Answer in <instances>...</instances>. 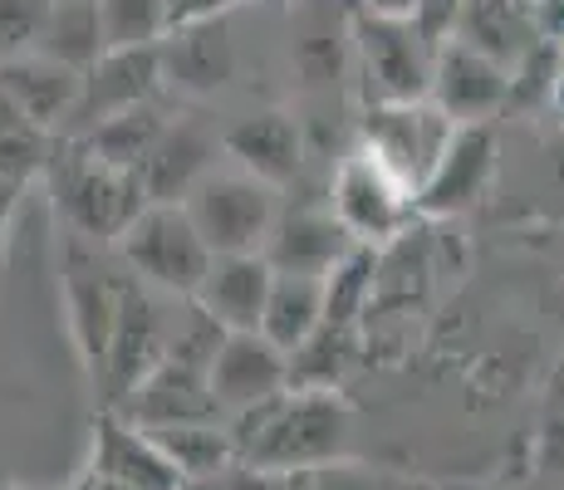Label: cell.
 <instances>
[{"instance_id": "obj_10", "label": "cell", "mask_w": 564, "mask_h": 490, "mask_svg": "<svg viewBox=\"0 0 564 490\" xmlns=\"http://www.w3.org/2000/svg\"><path fill=\"white\" fill-rule=\"evenodd\" d=\"M491 172H496L491 123H462V128H452L437 167L427 172V182L417 187L412 206H417V216H457L466 206L481 202V192L491 187Z\"/></svg>"}, {"instance_id": "obj_4", "label": "cell", "mask_w": 564, "mask_h": 490, "mask_svg": "<svg viewBox=\"0 0 564 490\" xmlns=\"http://www.w3.org/2000/svg\"><path fill=\"white\" fill-rule=\"evenodd\" d=\"M177 206L197 226L212 255H256L280 216L275 187L246 177V172H206Z\"/></svg>"}, {"instance_id": "obj_18", "label": "cell", "mask_w": 564, "mask_h": 490, "mask_svg": "<svg viewBox=\"0 0 564 490\" xmlns=\"http://www.w3.org/2000/svg\"><path fill=\"white\" fill-rule=\"evenodd\" d=\"M158 69H162V79L187 94H216L236 69V50H231V35H226V20L172 30L158 45Z\"/></svg>"}, {"instance_id": "obj_36", "label": "cell", "mask_w": 564, "mask_h": 490, "mask_svg": "<svg viewBox=\"0 0 564 490\" xmlns=\"http://www.w3.org/2000/svg\"><path fill=\"white\" fill-rule=\"evenodd\" d=\"M560 59H564V45H560Z\"/></svg>"}, {"instance_id": "obj_15", "label": "cell", "mask_w": 564, "mask_h": 490, "mask_svg": "<svg viewBox=\"0 0 564 490\" xmlns=\"http://www.w3.org/2000/svg\"><path fill=\"white\" fill-rule=\"evenodd\" d=\"M94 481L104 490H187L148 432L104 412L94 427Z\"/></svg>"}, {"instance_id": "obj_19", "label": "cell", "mask_w": 564, "mask_h": 490, "mask_svg": "<svg viewBox=\"0 0 564 490\" xmlns=\"http://www.w3.org/2000/svg\"><path fill=\"white\" fill-rule=\"evenodd\" d=\"M226 152L241 162L246 177L265 182V187H280L300 172L305 162V138H300V123L290 113H251L226 133Z\"/></svg>"}, {"instance_id": "obj_27", "label": "cell", "mask_w": 564, "mask_h": 490, "mask_svg": "<svg viewBox=\"0 0 564 490\" xmlns=\"http://www.w3.org/2000/svg\"><path fill=\"white\" fill-rule=\"evenodd\" d=\"M108 50H158L172 35L167 0H94Z\"/></svg>"}, {"instance_id": "obj_28", "label": "cell", "mask_w": 564, "mask_h": 490, "mask_svg": "<svg viewBox=\"0 0 564 490\" xmlns=\"http://www.w3.org/2000/svg\"><path fill=\"white\" fill-rule=\"evenodd\" d=\"M50 0H0V64L35 50Z\"/></svg>"}, {"instance_id": "obj_21", "label": "cell", "mask_w": 564, "mask_h": 490, "mask_svg": "<svg viewBox=\"0 0 564 490\" xmlns=\"http://www.w3.org/2000/svg\"><path fill=\"white\" fill-rule=\"evenodd\" d=\"M40 59L59 64L69 74H84L104 59V30H99V10L94 0H50L45 10V25L35 35V50Z\"/></svg>"}, {"instance_id": "obj_5", "label": "cell", "mask_w": 564, "mask_h": 490, "mask_svg": "<svg viewBox=\"0 0 564 490\" xmlns=\"http://www.w3.org/2000/svg\"><path fill=\"white\" fill-rule=\"evenodd\" d=\"M324 206H329V216L344 226V236H349L354 246H368V250L398 241V236L412 226V216H417L412 192L388 167H378L364 148L339 162L329 202Z\"/></svg>"}, {"instance_id": "obj_25", "label": "cell", "mask_w": 564, "mask_h": 490, "mask_svg": "<svg viewBox=\"0 0 564 490\" xmlns=\"http://www.w3.org/2000/svg\"><path fill=\"white\" fill-rule=\"evenodd\" d=\"M378 250L368 246H354L329 275L319 280L324 290V324H344V329H359V319L373 304V290H378Z\"/></svg>"}, {"instance_id": "obj_20", "label": "cell", "mask_w": 564, "mask_h": 490, "mask_svg": "<svg viewBox=\"0 0 564 490\" xmlns=\"http://www.w3.org/2000/svg\"><path fill=\"white\" fill-rule=\"evenodd\" d=\"M452 40L511 69L520 54L535 45V25H530V10L520 0H466Z\"/></svg>"}, {"instance_id": "obj_13", "label": "cell", "mask_w": 564, "mask_h": 490, "mask_svg": "<svg viewBox=\"0 0 564 490\" xmlns=\"http://www.w3.org/2000/svg\"><path fill=\"white\" fill-rule=\"evenodd\" d=\"M275 270L265 265V255H212L197 294V314L206 324H216L221 334H256L260 329V309H265V294Z\"/></svg>"}, {"instance_id": "obj_34", "label": "cell", "mask_w": 564, "mask_h": 490, "mask_svg": "<svg viewBox=\"0 0 564 490\" xmlns=\"http://www.w3.org/2000/svg\"><path fill=\"white\" fill-rule=\"evenodd\" d=\"M550 108L560 113V123H564V64H560V74H555V84H550V98H545Z\"/></svg>"}, {"instance_id": "obj_22", "label": "cell", "mask_w": 564, "mask_h": 490, "mask_svg": "<svg viewBox=\"0 0 564 490\" xmlns=\"http://www.w3.org/2000/svg\"><path fill=\"white\" fill-rule=\"evenodd\" d=\"M324 324V290L319 280L310 275H275L265 294V309H260V339H265L275 353H295L300 344L310 339Z\"/></svg>"}, {"instance_id": "obj_3", "label": "cell", "mask_w": 564, "mask_h": 490, "mask_svg": "<svg viewBox=\"0 0 564 490\" xmlns=\"http://www.w3.org/2000/svg\"><path fill=\"white\" fill-rule=\"evenodd\" d=\"M118 265L148 290L177 294L192 300L212 265V250L202 246L197 226L187 221L182 206H143V211L128 221V231L113 241Z\"/></svg>"}, {"instance_id": "obj_17", "label": "cell", "mask_w": 564, "mask_h": 490, "mask_svg": "<svg viewBox=\"0 0 564 490\" xmlns=\"http://www.w3.org/2000/svg\"><path fill=\"white\" fill-rule=\"evenodd\" d=\"M0 94L35 133L59 138L74 113V98H79V74L59 69L40 54H15L0 64Z\"/></svg>"}, {"instance_id": "obj_2", "label": "cell", "mask_w": 564, "mask_h": 490, "mask_svg": "<svg viewBox=\"0 0 564 490\" xmlns=\"http://www.w3.org/2000/svg\"><path fill=\"white\" fill-rule=\"evenodd\" d=\"M45 177L54 192V216L64 221L69 241H84V246H113L128 231V221L148 206L133 172L108 167V162H99L79 143L50 148Z\"/></svg>"}, {"instance_id": "obj_1", "label": "cell", "mask_w": 564, "mask_h": 490, "mask_svg": "<svg viewBox=\"0 0 564 490\" xmlns=\"http://www.w3.org/2000/svg\"><path fill=\"white\" fill-rule=\"evenodd\" d=\"M236 442V466L270 476L310 471L349 446V407L339 392H280L226 422Z\"/></svg>"}, {"instance_id": "obj_33", "label": "cell", "mask_w": 564, "mask_h": 490, "mask_svg": "<svg viewBox=\"0 0 564 490\" xmlns=\"http://www.w3.org/2000/svg\"><path fill=\"white\" fill-rule=\"evenodd\" d=\"M20 182H0V246H6V231H10V216H15V206H20Z\"/></svg>"}, {"instance_id": "obj_7", "label": "cell", "mask_w": 564, "mask_h": 490, "mask_svg": "<svg viewBox=\"0 0 564 490\" xmlns=\"http://www.w3.org/2000/svg\"><path fill=\"white\" fill-rule=\"evenodd\" d=\"M432 50L408 20L359 15V64L368 104H422L432 89Z\"/></svg>"}, {"instance_id": "obj_14", "label": "cell", "mask_w": 564, "mask_h": 490, "mask_svg": "<svg viewBox=\"0 0 564 490\" xmlns=\"http://www.w3.org/2000/svg\"><path fill=\"white\" fill-rule=\"evenodd\" d=\"M354 250V241L344 236V226L329 216V206H300V211H280L270 226L265 246V265L275 275H310L324 280L344 255Z\"/></svg>"}, {"instance_id": "obj_8", "label": "cell", "mask_w": 564, "mask_h": 490, "mask_svg": "<svg viewBox=\"0 0 564 490\" xmlns=\"http://www.w3.org/2000/svg\"><path fill=\"white\" fill-rule=\"evenodd\" d=\"M158 89H162L158 50H108L94 69L79 74V98H74V113L64 123L59 143H74V138L108 123V118L153 104Z\"/></svg>"}, {"instance_id": "obj_24", "label": "cell", "mask_w": 564, "mask_h": 490, "mask_svg": "<svg viewBox=\"0 0 564 490\" xmlns=\"http://www.w3.org/2000/svg\"><path fill=\"white\" fill-rule=\"evenodd\" d=\"M354 353H359V329L319 324V329L285 358L290 392H334L344 383V373L354 368Z\"/></svg>"}, {"instance_id": "obj_12", "label": "cell", "mask_w": 564, "mask_h": 490, "mask_svg": "<svg viewBox=\"0 0 564 490\" xmlns=\"http://www.w3.org/2000/svg\"><path fill=\"white\" fill-rule=\"evenodd\" d=\"M123 275L99 265V255H89L84 241H69V275H64V294H69V324L74 339H79L84 368H89V383L99 378L104 353H108V334L118 319V294H123Z\"/></svg>"}, {"instance_id": "obj_26", "label": "cell", "mask_w": 564, "mask_h": 490, "mask_svg": "<svg viewBox=\"0 0 564 490\" xmlns=\"http://www.w3.org/2000/svg\"><path fill=\"white\" fill-rule=\"evenodd\" d=\"M162 123H167V118L158 113V104H143V108H133V113H118V118H108V123H99V128H94V133L74 138V143H79V148H89L99 162H108V167H118V172H133L138 162L148 157V148L158 143Z\"/></svg>"}, {"instance_id": "obj_16", "label": "cell", "mask_w": 564, "mask_h": 490, "mask_svg": "<svg viewBox=\"0 0 564 490\" xmlns=\"http://www.w3.org/2000/svg\"><path fill=\"white\" fill-rule=\"evenodd\" d=\"M212 157H216V143L197 123H162L158 143L133 167V182L148 206H177L212 172Z\"/></svg>"}, {"instance_id": "obj_32", "label": "cell", "mask_w": 564, "mask_h": 490, "mask_svg": "<svg viewBox=\"0 0 564 490\" xmlns=\"http://www.w3.org/2000/svg\"><path fill=\"white\" fill-rule=\"evenodd\" d=\"M364 15L373 20H412V10H417V0H359Z\"/></svg>"}, {"instance_id": "obj_6", "label": "cell", "mask_w": 564, "mask_h": 490, "mask_svg": "<svg viewBox=\"0 0 564 490\" xmlns=\"http://www.w3.org/2000/svg\"><path fill=\"white\" fill-rule=\"evenodd\" d=\"M452 118H442L437 108L422 104H368L364 113V152L388 167L403 187L417 196V187L427 182V172L437 167L442 148L452 138Z\"/></svg>"}, {"instance_id": "obj_23", "label": "cell", "mask_w": 564, "mask_h": 490, "mask_svg": "<svg viewBox=\"0 0 564 490\" xmlns=\"http://www.w3.org/2000/svg\"><path fill=\"white\" fill-rule=\"evenodd\" d=\"M158 442V451L172 461V471L182 476V486H212L236 466V442L226 422H202V427H167L148 432Z\"/></svg>"}, {"instance_id": "obj_35", "label": "cell", "mask_w": 564, "mask_h": 490, "mask_svg": "<svg viewBox=\"0 0 564 490\" xmlns=\"http://www.w3.org/2000/svg\"><path fill=\"white\" fill-rule=\"evenodd\" d=\"M520 6H525V10H540V6H545V0H520Z\"/></svg>"}, {"instance_id": "obj_29", "label": "cell", "mask_w": 564, "mask_h": 490, "mask_svg": "<svg viewBox=\"0 0 564 490\" xmlns=\"http://www.w3.org/2000/svg\"><path fill=\"white\" fill-rule=\"evenodd\" d=\"M462 6H466V0H417V10H412V20H408V25L417 30V35L427 40L432 50H442L452 35H457Z\"/></svg>"}, {"instance_id": "obj_31", "label": "cell", "mask_w": 564, "mask_h": 490, "mask_svg": "<svg viewBox=\"0 0 564 490\" xmlns=\"http://www.w3.org/2000/svg\"><path fill=\"white\" fill-rule=\"evenodd\" d=\"M212 490H290V481L270 471H251V466H231L221 481H212Z\"/></svg>"}, {"instance_id": "obj_30", "label": "cell", "mask_w": 564, "mask_h": 490, "mask_svg": "<svg viewBox=\"0 0 564 490\" xmlns=\"http://www.w3.org/2000/svg\"><path fill=\"white\" fill-rule=\"evenodd\" d=\"M241 0H167L172 30L182 25H206V20H226V10H236Z\"/></svg>"}, {"instance_id": "obj_9", "label": "cell", "mask_w": 564, "mask_h": 490, "mask_svg": "<svg viewBox=\"0 0 564 490\" xmlns=\"http://www.w3.org/2000/svg\"><path fill=\"white\" fill-rule=\"evenodd\" d=\"M427 104L452 123H491V113H501L511 104V69H501L496 59L466 50L462 40H447L432 54V89Z\"/></svg>"}, {"instance_id": "obj_11", "label": "cell", "mask_w": 564, "mask_h": 490, "mask_svg": "<svg viewBox=\"0 0 564 490\" xmlns=\"http://www.w3.org/2000/svg\"><path fill=\"white\" fill-rule=\"evenodd\" d=\"M206 388H212L216 412L231 422L290 388L285 353H275L260 334H221V344H216V353H212V368H206Z\"/></svg>"}]
</instances>
